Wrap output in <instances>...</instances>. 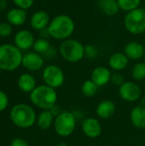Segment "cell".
I'll return each mask as SVG.
<instances>
[{"instance_id": "31", "label": "cell", "mask_w": 145, "mask_h": 146, "mask_svg": "<svg viewBox=\"0 0 145 146\" xmlns=\"http://www.w3.org/2000/svg\"><path fill=\"white\" fill-rule=\"evenodd\" d=\"M111 82L115 86H121L125 82L124 76L120 73H115V74H112V76H111Z\"/></svg>"}, {"instance_id": "33", "label": "cell", "mask_w": 145, "mask_h": 146, "mask_svg": "<svg viewBox=\"0 0 145 146\" xmlns=\"http://www.w3.org/2000/svg\"><path fill=\"white\" fill-rule=\"evenodd\" d=\"M50 113L53 115V116L56 118V116H58L63 110H62V109H61V107L59 106V105H57V104H55L50 110Z\"/></svg>"}, {"instance_id": "17", "label": "cell", "mask_w": 145, "mask_h": 146, "mask_svg": "<svg viewBox=\"0 0 145 146\" xmlns=\"http://www.w3.org/2000/svg\"><path fill=\"white\" fill-rule=\"evenodd\" d=\"M26 12L24 9L19 8H14L9 9L6 14V20L12 26L19 27L23 25L26 21Z\"/></svg>"}, {"instance_id": "23", "label": "cell", "mask_w": 145, "mask_h": 146, "mask_svg": "<svg viewBox=\"0 0 145 146\" xmlns=\"http://www.w3.org/2000/svg\"><path fill=\"white\" fill-rule=\"evenodd\" d=\"M97 89L98 86L91 80H88L82 84L81 92L86 98H92L96 95Z\"/></svg>"}, {"instance_id": "27", "label": "cell", "mask_w": 145, "mask_h": 146, "mask_svg": "<svg viewBox=\"0 0 145 146\" xmlns=\"http://www.w3.org/2000/svg\"><path fill=\"white\" fill-rule=\"evenodd\" d=\"M13 26L8 21L0 22V37L7 38L11 35L13 32Z\"/></svg>"}, {"instance_id": "3", "label": "cell", "mask_w": 145, "mask_h": 146, "mask_svg": "<svg viewBox=\"0 0 145 146\" xmlns=\"http://www.w3.org/2000/svg\"><path fill=\"white\" fill-rule=\"evenodd\" d=\"M21 50L15 44H3L0 45V69L7 72L16 70L22 62Z\"/></svg>"}, {"instance_id": "8", "label": "cell", "mask_w": 145, "mask_h": 146, "mask_svg": "<svg viewBox=\"0 0 145 146\" xmlns=\"http://www.w3.org/2000/svg\"><path fill=\"white\" fill-rule=\"evenodd\" d=\"M42 78L44 84L54 89L61 87L65 80V75L62 69L56 65L46 66L42 73Z\"/></svg>"}, {"instance_id": "28", "label": "cell", "mask_w": 145, "mask_h": 146, "mask_svg": "<svg viewBox=\"0 0 145 146\" xmlns=\"http://www.w3.org/2000/svg\"><path fill=\"white\" fill-rule=\"evenodd\" d=\"M98 56V51L96 46L92 44H87L85 46V56L88 59H95Z\"/></svg>"}, {"instance_id": "10", "label": "cell", "mask_w": 145, "mask_h": 146, "mask_svg": "<svg viewBox=\"0 0 145 146\" xmlns=\"http://www.w3.org/2000/svg\"><path fill=\"white\" fill-rule=\"evenodd\" d=\"M35 38L32 32L26 29H22L18 31L14 37L15 45L21 50H29L33 46Z\"/></svg>"}, {"instance_id": "21", "label": "cell", "mask_w": 145, "mask_h": 146, "mask_svg": "<svg viewBox=\"0 0 145 146\" xmlns=\"http://www.w3.org/2000/svg\"><path fill=\"white\" fill-rule=\"evenodd\" d=\"M97 5L99 9L109 16L115 15L120 10L117 0H97Z\"/></svg>"}, {"instance_id": "38", "label": "cell", "mask_w": 145, "mask_h": 146, "mask_svg": "<svg viewBox=\"0 0 145 146\" xmlns=\"http://www.w3.org/2000/svg\"><path fill=\"white\" fill-rule=\"evenodd\" d=\"M1 15H2V10L0 9V16H1Z\"/></svg>"}, {"instance_id": "18", "label": "cell", "mask_w": 145, "mask_h": 146, "mask_svg": "<svg viewBox=\"0 0 145 146\" xmlns=\"http://www.w3.org/2000/svg\"><path fill=\"white\" fill-rule=\"evenodd\" d=\"M17 86L19 89L25 93H31L36 88V80L35 78L27 73L20 75L17 80Z\"/></svg>"}, {"instance_id": "19", "label": "cell", "mask_w": 145, "mask_h": 146, "mask_svg": "<svg viewBox=\"0 0 145 146\" xmlns=\"http://www.w3.org/2000/svg\"><path fill=\"white\" fill-rule=\"evenodd\" d=\"M128 63L129 58L126 56L125 53L121 52L114 53L109 60V67L115 71H121L125 69L128 66Z\"/></svg>"}, {"instance_id": "25", "label": "cell", "mask_w": 145, "mask_h": 146, "mask_svg": "<svg viewBox=\"0 0 145 146\" xmlns=\"http://www.w3.org/2000/svg\"><path fill=\"white\" fill-rule=\"evenodd\" d=\"M120 9L130 12L135 9L139 8L141 0H117Z\"/></svg>"}, {"instance_id": "7", "label": "cell", "mask_w": 145, "mask_h": 146, "mask_svg": "<svg viewBox=\"0 0 145 146\" xmlns=\"http://www.w3.org/2000/svg\"><path fill=\"white\" fill-rule=\"evenodd\" d=\"M126 29L132 34L139 35L145 32V9L143 8L135 9L127 14L124 19Z\"/></svg>"}, {"instance_id": "29", "label": "cell", "mask_w": 145, "mask_h": 146, "mask_svg": "<svg viewBox=\"0 0 145 146\" xmlns=\"http://www.w3.org/2000/svg\"><path fill=\"white\" fill-rule=\"evenodd\" d=\"M13 3L15 5L21 9L26 10L33 5L34 0H13Z\"/></svg>"}, {"instance_id": "34", "label": "cell", "mask_w": 145, "mask_h": 146, "mask_svg": "<svg viewBox=\"0 0 145 146\" xmlns=\"http://www.w3.org/2000/svg\"><path fill=\"white\" fill-rule=\"evenodd\" d=\"M39 32H40V38H46L47 39L49 37H50V33H49L48 27L47 28H44V29H43V30H41Z\"/></svg>"}, {"instance_id": "24", "label": "cell", "mask_w": 145, "mask_h": 146, "mask_svg": "<svg viewBox=\"0 0 145 146\" xmlns=\"http://www.w3.org/2000/svg\"><path fill=\"white\" fill-rule=\"evenodd\" d=\"M51 47L50 42L46 39V38H39L38 39H35V42L33 44V50L35 52L42 55V54H45L50 48Z\"/></svg>"}, {"instance_id": "20", "label": "cell", "mask_w": 145, "mask_h": 146, "mask_svg": "<svg viewBox=\"0 0 145 146\" xmlns=\"http://www.w3.org/2000/svg\"><path fill=\"white\" fill-rule=\"evenodd\" d=\"M132 124L138 129L145 128V108L143 106L134 107L130 115Z\"/></svg>"}, {"instance_id": "35", "label": "cell", "mask_w": 145, "mask_h": 146, "mask_svg": "<svg viewBox=\"0 0 145 146\" xmlns=\"http://www.w3.org/2000/svg\"><path fill=\"white\" fill-rule=\"evenodd\" d=\"M56 51L55 50V49H54V47L53 46H51L50 48V50L44 54L46 56H48V57H53L54 56H56Z\"/></svg>"}, {"instance_id": "22", "label": "cell", "mask_w": 145, "mask_h": 146, "mask_svg": "<svg viewBox=\"0 0 145 146\" xmlns=\"http://www.w3.org/2000/svg\"><path fill=\"white\" fill-rule=\"evenodd\" d=\"M55 117L50 110H43L37 117L38 127L42 130H47L53 126Z\"/></svg>"}, {"instance_id": "2", "label": "cell", "mask_w": 145, "mask_h": 146, "mask_svg": "<svg viewBox=\"0 0 145 146\" xmlns=\"http://www.w3.org/2000/svg\"><path fill=\"white\" fill-rule=\"evenodd\" d=\"M9 118L17 127L27 129L32 127L37 121L34 110L26 104H17L13 106L9 113Z\"/></svg>"}, {"instance_id": "40", "label": "cell", "mask_w": 145, "mask_h": 146, "mask_svg": "<svg viewBox=\"0 0 145 146\" xmlns=\"http://www.w3.org/2000/svg\"><path fill=\"white\" fill-rule=\"evenodd\" d=\"M144 61H145V53H144Z\"/></svg>"}, {"instance_id": "4", "label": "cell", "mask_w": 145, "mask_h": 146, "mask_svg": "<svg viewBox=\"0 0 145 146\" xmlns=\"http://www.w3.org/2000/svg\"><path fill=\"white\" fill-rule=\"evenodd\" d=\"M30 100L34 106L43 110H50L56 104L57 93L54 88L45 84L40 85L30 93Z\"/></svg>"}, {"instance_id": "14", "label": "cell", "mask_w": 145, "mask_h": 146, "mask_svg": "<svg viewBox=\"0 0 145 146\" xmlns=\"http://www.w3.org/2000/svg\"><path fill=\"white\" fill-rule=\"evenodd\" d=\"M112 74L110 70L106 67H97L93 69L91 73V80L98 86H104L109 81H111Z\"/></svg>"}, {"instance_id": "37", "label": "cell", "mask_w": 145, "mask_h": 146, "mask_svg": "<svg viewBox=\"0 0 145 146\" xmlns=\"http://www.w3.org/2000/svg\"><path fill=\"white\" fill-rule=\"evenodd\" d=\"M57 146H68L67 145V144L66 143H64V142H61V143H59Z\"/></svg>"}, {"instance_id": "11", "label": "cell", "mask_w": 145, "mask_h": 146, "mask_svg": "<svg viewBox=\"0 0 145 146\" xmlns=\"http://www.w3.org/2000/svg\"><path fill=\"white\" fill-rule=\"evenodd\" d=\"M44 63V58L40 54L31 51L23 55L21 65L29 71H38L43 68Z\"/></svg>"}, {"instance_id": "13", "label": "cell", "mask_w": 145, "mask_h": 146, "mask_svg": "<svg viewBox=\"0 0 145 146\" xmlns=\"http://www.w3.org/2000/svg\"><path fill=\"white\" fill-rule=\"evenodd\" d=\"M49 14L44 10H38L32 14L30 19L31 27L37 31H41L49 27L50 22Z\"/></svg>"}, {"instance_id": "6", "label": "cell", "mask_w": 145, "mask_h": 146, "mask_svg": "<svg viewBox=\"0 0 145 146\" xmlns=\"http://www.w3.org/2000/svg\"><path fill=\"white\" fill-rule=\"evenodd\" d=\"M54 130L56 133L62 138L70 136L76 127V117L73 113L63 110L54 121Z\"/></svg>"}, {"instance_id": "15", "label": "cell", "mask_w": 145, "mask_h": 146, "mask_svg": "<svg viewBox=\"0 0 145 146\" xmlns=\"http://www.w3.org/2000/svg\"><path fill=\"white\" fill-rule=\"evenodd\" d=\"M124 53L126 56L132 60H138L144 57L145 50L144 45L136 41H132L126 44L124 49Z\"/></svg>"}, {"instance_id": "36", "label": "cell", "mask_w": 145, "mask_h": 146, "mask_svg": "<svg viewBox=\"0 0 145 146\" xmlns=\"http://www.w3.org/2000/svg\"><path fill=\"white\" fill-rule=\"evenodd\" d=\"M8 7V1L7 0H0V9L3 11L6 9Z\"/></svg>"}, {"instance_id": "39", "label": "cell", "mask_w": 145, "mask_h": 146, "mask_svg": "<svg viewBox=\"0 0 145 146\" xmlns=\"http://www.w3.org/2000/svg\"><path fill=\"white\" fill-rule=\"evenodd\" d=\"M1 71H2V70L0 69V76H1Z\"/></svg>"}, {"instance_id": "16", "label": "cell", "mask_w": 145, "mask_h": 146, "mask_svg": "<svg viewBox=\"0 0 145 146\" xmlns=\"http://www.w3.org/2000/svg\"><path fill=\"white\" fill-rule=\"evenodd\" d=\"M116 110L115 103L111 100H103L98 104L96 109L97 116L101 119L107 120L114 115Z\"/></svg>"}, {"instance_id": "30", "label": "cell", "mask_w": 145, "mask_h": 146, "mask_svg": "<svg viewBox=\"0 0 145 146\" xmlns=\"http://www.w3.org/2000/svg\"><path fill=\"white\" fill-rule=\"evenodd\" d=\"M9 105V98L7 94L0 90V112L4 111Z\"/></svg>"}, {"instance_id": "26", "label": "cell", "mask_w": 145, "mask_h": 146, "mask_svg": "<svg viewBox=\"0 0 145 146\" xmlns=\"http://www.w3.org/2000/svg\"><path fill=\"white\" fill-rule=\"evenodd\" d=\"M132 76L135 80L141 81L145 79V62L135 64L132 70Z\"/></svg>"}, {"instance_id": "1", "label": "cell", "mask_w": 145, "mask_h": 146, "mask_svg": "<svg viewBox=\"0 0 145 146\" xmlns=\"http://www.w3.org/2000/svg\"><path fill=\"white\" fill-rule=\"evenodd\" d=\"M75 23L68 15H59L54 17L48 27L50 36L56 40H66L73 33Z\"/></svg>"}, {"instance_id": "9", "label": "cell", "mask_w": 145, "mask_h": 146, "mask_svg": "<svg viewBox=\"0 0 145 146\" xmlns=\"http://www.w3.org/2000/svg\"><path fill=\"white\" fill-rule=\"evenodd\" d=\"M121 98L126 102H135L141 96L140 87L134 82L125 81L119 88Z\"/></svg>"}, {"instance_id": "5", "label": "cell", "mask_w": 145, "mask_h": 146, "mask_svg": "<svg viewBox=\"0 0 145 146\" xmlns=\"http://www.w3.org/2000/svg\"><path fill=\"white\" fill-rule=\"evenodd\" d=\"M59 52L65 61L74 63L85 57V46L76 39L68 38L60 44Z\"/></svg>"}, {"instance_id": "12", "label": "cell", "mask_w": 145, "mask_h": 146, "mask_svg": "<svg viewBox=\"0 0 145 146\" xmlns=\"http://www.w3.org/2000/svg\"><path fill=\"white\" fill-rule=\"evenodd\" d=\"M84 134L90 139H96L102 133V125L100 121L93 117L85 118L81 125Z\"/></svg>"}, {"instance_id": "32", "label": "cell", "mask_w": 145, "mask_h": 146, "mask_svg": "<svg viewBox=\"0 0 145 146\" xmlns=\"http://www.w3.org/2000/svg\"><path fill=\"white\" fill-rule=\"evenodd\" d=\"M10 146H30L29 144L27 143V141H26L24 139L21 138H16L14 139L11 143H10Z\"/></svg>"}]
</instances>
